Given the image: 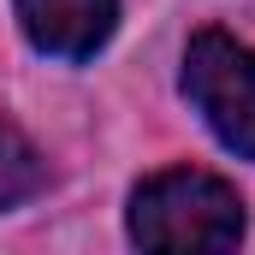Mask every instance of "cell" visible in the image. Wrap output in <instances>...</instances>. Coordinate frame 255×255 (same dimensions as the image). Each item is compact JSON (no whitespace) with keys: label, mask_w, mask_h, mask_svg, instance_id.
<instances>
[{"label":"cell","mask_w":255,"mask_h":255,"mask_svg":"<svg viewBox=\"0 0 255 255\" xmlns=\"http://www.w3.org/2000/svg\"><path fill=\"white\" fill-rule=\"evenodd\" d=\"M130 238L142 250H238L244 238V196L202 166L154 172L130 190Z\"/></svg>","instance_id":"1"},{"label":"cell","mask_w":255,"mask_h":255,"mask_svg":"<svg viewBox=\"0 0 255 255\" xmlns=\"http://www.w3.org/2000/svg\"><path fill=\"white\" fill-rule=\"evenodd\" d=\"M184 95L232 154L255 160V48H244L226 30L190 36V48H184Z\"/></svg>","instance_id":"2"},{"label":"cell","mask_w":255,"mask_h":255,"mask_svg":"<svg viewBox=\"0 0 255 255\" xmlns=\"http://www.w3.org/2000/svg\"><path fill=\"white\" fill-rule=\"evenodd\" d=\"M12 6L30 48L54 60H95L119 24V0H12Z\"/></svg>","instance_id":"3"},{"label":"cell","mask_w":255,"mask_h":255,"mask_svg":"<svg viewBox=\"0 0 255 255\" xmlns=\"http://www.w3.org/2000/svg\"><path fill=\"white\" fill-rule=\"evenodd\" d=\"M48 190V160L36 154V142L0 113V214L30 202V196Z\"/></svg>","instance_id":"4"}]
</instances>
